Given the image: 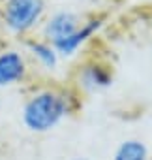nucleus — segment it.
Instances as JSON below:
<instances>
[{
    "label": "nucleus",
    "instance_id": "obj_6",
    "mask_svg": "<svg viewBox=\"0 0 152 160\" xmlns=\"http://www.w3.org/2000/svg\"><path fill=\"white\" fill-rule=\"evenodd\" d=\"M79 83L87 91H102L113 85V70L103 62H88L79 70Z\"/></svg>",
    "mask_w": 152,
    "mask_h": 160
},
{
    "label": "nucleus",
    "instance_id": "obj_9",
    "mask_svg": "<svg viewBox=\"0 0 152 160\" xmlns=\"http://www.w3.org/2000/svg\"><path fill=\"white\" fill-rule=\"evenodd\" d=\"M71 160H88V158H83V156H77V158H71Z\"/></svg>",
    "mask_w": 152,
    "mask_h": 160
},
{
    "label": "nucleus",
    "instance_id": "obj_5",
    "mask_svg": "<svg viewBox=\"0 0 152 160\" xmlns=\"http://www.w3.org/2000/svg\"><path fill=\"white\" fill-rule=\"evenodd\" d=\"M26 75V60L19 51L8 49L0 53V87L23 81Z\"/></svg>",
    "mask_w": 152,
    "mask_h": 160
},
{
    "label": "nucleus",
    "instance_id": "obj_3",
    "mask_svg": "<svg viewBox=\"0 0 152 160\" xmlns=\"http://www.w3.org/2000/svg\"><path fill=\"white\" fill-rule=\"evenodd\" d=\"M103 21H105L103 15H94V17L83 21L81 27L75 30L71 36H68V38L60 40V42L53 43L55 51H56L58 55H62V57H71V55H75V53L79 51L81 45H85V43H87V42H88V40H90V38L102 28Z\"/></svg>",
    "mask_w": 152,
    "mask_h": 160
},
{
    "label": "nucleus",
    "instance_id": "obj_8",
    "mask_svg": "<svg viewBox=\"0 0 152 160\" xmlns=\"http://www.w3.org/2000/svg\"><path fill=\"white\" fill-rule=\"evenodd\" d=\"M113 160H148V147L141 139H126L115 151Z\"/></svg>",
    "mask_w": 152,
    "mask_h": 160
},
{
    "label": "nucleus",
    "instance_id": "obj_1",
    "mask_svg": "<svg viewBox=\"0 0 152 160\" xmlns=\"http://www.w3.org/2000/svg\"><path fill=\"white\" fill-rule=\"evenodd\" d=\"M69 96L56 89H41L34 92L23 106V124L36 134L56 128L69 115Z\"/></svg>",
    "mask_w": 152,
    "mask_h": 160
},
{
    "label": "nucleus",
    "instance_id": "obj_7",
    "mask_svg": "<svg viewBox=\"0 0 152 160\" xmlns=\"http://www.w3.org/2000/svg\"><path fill=\"white\" fill-rule=\"evenodd\" d=\"M26 47L30 51V55L47 70H53L58 64V53L55 51V47L45 42V40H28Z\"/></svg>",
    "mask_w": 152,
    "mask_h": 160
},
{
    "label": "nucleus",
    "instance_id": "obj_4",
    "mask_svg": "<svg viewBox=\"0 0 152 160\" xmlns=\"http://www.w3.org/2000/svg\"><path fill=\"white\" fill-rule=\"evenodd\" d=\"M81 17L73 12H56L53 13L45 25H43V36H45V42H49L51 45L71 36L75 30L81 27Z\"/></svg>",
    "mask_w": 152,
    "mask_h": 160
},
{
    "label": "nucleus",
    "instance_id": "obj_2",
    "mask_svg": "<svg viewBox=\"0 0 152 160\" xmlns=\"http://www.w3.org/2000/svg\"><path fill=\"white\" fill-rule=\"evenodd\" d=\"M45 0H4L0 6V21L13 34H26L45 15Z\"/></svg>",
    "mask_w": 152,
    "mask_h": 160
}]
</instances>
